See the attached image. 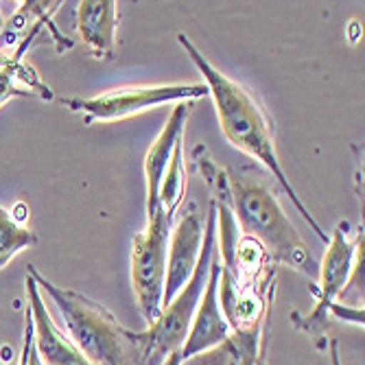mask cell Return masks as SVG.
<instances>
[{
  "instance_id": "cell-1",
  "label": "cell",
  "mask_w": 365,
  "mask_h": 365,
  "mask_svg": "<svg viewBox=\"0 0 365 365\" xmlns=\"http://www.w3.org/2000/svg\"><path fill=\"white\" fill-rule=\"evenodd\" d=\"M178 42L186 51V57L195 63V68L202 73V77L206 81L208 94L215 101L217 118H219V125L223 129L225 138L237 149L247 153L252 160H256L260 167L269 171V175L278 182V186L291 199V204L297 208L300 217L311 225V230L324 243H328L330 237L315 221L311 210L304 206L302 197L297 195L295 186L291 184V180L287 178V173L282 169L278 151H276L274 125L269 120V114L260 106V101L245 86H241L235 79H230L219 68H215V66L204 57V53L190 42L186 33H178Z\"/></svg>"
},
{
  "instance_id": "cell-2",
  "label": "cell",
  "mask_w": 365,
  "mask_h": 365,
  "mask_svg": "<svg viewBox=\"0 0 365 365\" xmlns=\"http://www.w3.org/2000/svg\"><path fill=\"white\" fill-rule=\"evenodd\" d=\"M225 178L227 202L241 235L260 243L276 264H284L317 280L319 264L280 206V199L272 190L267 178L252 167L225 169Z\"/></svg>"
},
{
  "instance_id": "cell-3",
  "label": "cell",
  "mask_w": 365,
  "mask_h": 365,
  "mask_svg": "<svg viewBox=\"0 0 365 365\" xmlns=\"http://www.w3.org/2000/svg\"><path fill=\"white\" fill-rule=\"evenodd\" d=\"M26 274H31L40 291L55 302L68 337L92 365H145L138 333L125 328L103 304L79 291L46 280L36 264H29Z\"/></svg>"
},
{
  "instance_id": "cell-4",
  "label": "cell",
  "mask_w": 365,
  "mask_h": 365,
  "mask_svg": "<svg viewBox=\"0 0 365 365\" xmlns=\"http://www.w3.org/2000/svg\"><path fill=\"white\" fill-rule=\"evenodd\" d=\"M215 254H217V208L210 199L208 212H206L204 243H202V252H199V260H197L192 276L188 278L184 289L173 300L167 307H162L158 319L147 330H140L138 333L145 365H162L173 352H180L188 335L197 304L204 295L208 274H210V262Z\"/></svg>"
},
{
  "instance_id": "cell-5",
  "label": "cell",
  "mask_w": 365,
  "mask_h": 365,
  "mask_svg": "<svg viewBox=\"0 0 365 365\" xmlns=\"http://www.w3.org/2000/svg\"><path fill=\"white\" fill-rule=\"evenodd\" d=\"M204 96H208L206 83H164V86H129V88L108 90L90 98L68 96V98H59V101L71 112L83 114L86 125H92V123L123 120L169 103L175 106L182 101L195 103L197 98Z\"/></svg>"
},
{
  "instance_id": "cell-6",
  "label": "cell",
  "mask_w": 365,
  "mask_h": 365,
  "mask_svg": "<svg viewBox=\"0 0 365 365\" xmlns=\"http://www.w3.org/2000/svg\"><path fill=\"white\" fill-rule=\"evenodd\" d=\"M175 215L158 208L147 219V227L131 241V287L143 319L151 326L162 311L167 256Z\"/></svg>"
},
{
  "instance_id": "cell-7",
  "label": "cell",
  "mask_w": 365,
  "mask_h": 365,
  "mask_svg": "<svg viewBox=\"0 0 365 365\" xmlns=\"http://www.w3.org/2000/svg\"><path fill=\"white\" fill-rule=\"evenodd\" d=\"M363 243V227L356 230V235L350 237V223L341 221L333 230V237L328 239V250L324 254V260L317 272V282L311 287V293L315 295V307L311 313H293V324L297 330H302L309 337L317 341L319 348H326L328 339H324V330L328 324V309L333 302H337L352 272V262L356 247Z\"/></svg>"
},
{
  "instance_id": "cell-8",
  "label": "cell",
  "mask_w": 365,
  "mask_h": 365,
  "mask_svg": "<svg viewBox=\"0 0 365 365\" xmlns=\"http://www.w3.org/2000/svg\"><path fill=\"white\" fill-rule=\"evenodd\" d=\"M206 212L197 202H190L182 212L178 225L171 232L169 241V256H167V278H164V293L162 307H167L173 297L184 289L188 278L192 276L199 252L204 243V227H206Z\"/></svg>"
},
{
  "instance_id": "cell-9",
  "label": "cell",
  "mask_w": 365,
  "mask_h": 365,
  "mask_svg": "<svg viewBox=\"0 0 365 365\" xmlns=\"http://www.w3.org/2000/svg\"><path fill=\"white\" fill-rule=\"evenodd\" d=\"M26 300L33 322V339L44 365H92L75 341L63 333L48 313L42 291L31 274H26Z\"/></svg>"
},
{
  "instance_id": "cell-10",
  "label": "cell",
  "mask_w": 365,
  "mask_h": 365,
  "mask_svg": "<svg viewBox=\"0 0 365 365\" xmlns=\"http://www.w3.org/2000/svg\"><path fill=\"white\" fill-rule=\"evenodd\" d=\"M219 276H221V262H219V252H217L210 262V274H208L204 295L197 304V311H195L190 328H188V335L180 348L182 361L223 344L232 335V330H230V326L221 313V307H219Z\"/></svg>"
},
{
  "instance_id": "cell-11",
  "label": "cell",
  "mask_w": 365,
  "mask_h": 365,
  "mask_svg": "<svg viewBox=\"0 0 365 365\" xmlns=\"http://www.w3.org/2000/svg\"><path fill=\"white\" fill-rule=\"evenodd\" d=\"M192 112V101H182L173 108L171 116L164 123L158 138L153 140L151 149L145 155V180H147V219L153 217L160 208L158 195L164 180V173L169 169L175 145L184 138V127Z\"/></svg>"
},
{
  "instance_id": "cell-12",
  "label": "cell",
  "mask_w": 365,
  "mask_h": 365,
  "mask_svg": "<svg viewBox=\"0 0 365 365\" xmlns=\"http://www.w3.org/2000/svg\"><path fill=\"white\" fill-rule=\"evenodd\" d=\"M77 31L92 57L112 59L116 51L118 3H114V0H83V3H79Z\"/></svg>"
},
{
  "instance_id": "cell-13",
  "label": "cell",
  "mask_w": 365,
  "mask_h": 365,
  "mask_svg": "<svg viewBox=\"0 0 365 365\" xmlns=\"http://www.w3.org/2000/svg\"><path fill=\"white\" fill-rule=\"evenodd\" d=\"M36 96L42 101H53L55 92L40 79L38 71L24 59L11 57L9 63L0 66V108L11 98Z\"/></svg>"
},
{
  "instance_id": "cell-14",
  "label": "cell",
  "mask_w": 365,
  "mask_h": 365,
  "mask_svg": "<svg viewBox=\"0 0 365 365\" xmlns=\"http://www.w3.org/2000/svg\"><path fill=\"white\" fill-rule=\"evenodd\" d=\"M38 243V235L24 223L16 221L11 210L0 206V272L24 250Z\"/></svg>"
},
{
  "instance_id": "cell-15",
  "label": "cell",
  "mask_w": 365,
  "mask_h": 365,
  "mask_svg": "<svg viewBox=\"0 0 365 365\" xmlns=\"http://www.w3.org/2000/svg\"><path fill=\"white\" fill-rule=\"evenodd\" d=\"M184 192H186V175H184V138H182L175 145L169 169L164 173V180L160 186V195H158L160 208L175 215L184 202Z\"/></svg>"
},
{
  "instance_id": "cell-16",
  "label": "cell",
  "mask_w": 365,
  "mask_h": 365,
  "mask_svg": "<svg viewBox=\"0 0 365 365\" xmlns=\"http://www.w3.org/2000/svg\"><path fill=\"white\" fill-rule=\"evenodd\" d=\"M18 365H44L38 354L36 339H33V322H31L29 309H26V317H24V344H22V354H20Z\"/></svg>"
},
{
  "instance_id": "cell-17",
  "label": "cell",
  "mask_w": 365,
  "mask_h": 365,
  "mask_svg": "<svg viewBox=\"0 0 365 365\" xmlns=\"http://www.w3.org/2000/svg\"><path fill=\"white\" fill-rule=\"evenodd\" d=\"M328 317H335V319H341V322H350V324H356L363 328L365 324V313H363V307H350L346 302H333L328 309Z\"/></svg>"
},
{
  "instance_id": "cell-18",
  "label": "cell",
  "mask_w": 365,
  "mask_h": 365,
  "mask_svg": "<svg viewBox=\"0 0 365 365\" xmlns=\"http://www.w3.org/2000/svg\"><path fill=\"white\" fill-rule=\"evenodd\" d=\"M326 348H328L330 365H341V356H339V344H337V339H328Z\"/></svg>"
},
{
  "instance_id": "cell-19",
  "label": "cell",
  "mask_w": 365,
  "mask_h": 365,
  "mask_svg": "<svg viewBox=\"0 0 365 365\" xmlns=\"http://www.w3.org/2000/svg\"><path fill=\"white\" fill-rule=\"evenodd\" d=\"M162 365H182V356H180V352H173L167 361H164Z\"/></svg>"
},
{
  "instance_id": "cell-20",
  "label": "cell",
  "mask_w": 365,
  "mask_h": 365,
  "mask_svg": "<svg viewBox=\"0 0 365 365\" xmlns=\"http://www.w3.org/2000/svg\"><path fill=\"white\" fill-rule=\"evenodd\" d=\"M258 365H267V356H264V348H262V352H260V356H258Z\"/></svg>"
},
{
  "instance_id": "cell-21",
  "label": "cell",
  "mask_w": 365,
  "mask_h": 365,
  "mask_svg": "<svg viewBox=\"0 0 365 365\" xmlns=\"http://www.w3.org/2000/svg\"><path fill=\"white\" fill-rule=\"evenodd\" d=\"M11 59L9 57H5V55H0V66H5V63H9Z\"/></svg>"
},
{
  "instance_id": "cell-22",
  "label": "cell",
  "mask_w": 365,
  "mask_h": 365,
  "mask_svg": "<svg viewBox=\"0 0 365 365\" xmlns=\"http://www.w3.org/2000/svg\"><path fill=\"white\" fill-rule=\"evenodd\" d=\"M3 26H5V18H3V9H0V31H3Z\"/></svg>"
}]
</instances>
